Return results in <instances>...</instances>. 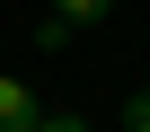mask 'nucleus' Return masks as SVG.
Here are the masks:
<instances>
[{
    "mask_svg": "<svg viewBox=\"0 0 150 132\" xmlns=\"http://www.w3.org/2000/svg\"><path fill=\"white\" fill-rule=\"evenodd\" d=\"M27 132H88V123H80V114H35Z\"/></svg>",
    "mask_w": 150,
    "mask_h": 132,
    "instance_id": "4",
    "label": "nucleus"
},
{
    "mask_svg": "<svg viewBox=\"0 0 150 132\" xmlns=\"http://www.w3.org/2000/svg\"><path fill=\"white\" fill-rule=\"evenodd\" d=\"M124 132H150V88H132V97H124Z\"/></svg>",
    "mask_w": 150,
    "mask_h": 132,
    "instance_id": "3",
    "label": "nucleus"
},
{
    "mask_svg": "<svg viewBox=\"0 0 150 132\" xmlns=\"http://www.w3.org/2000/svg\"><path fill=\"white\" fill-rule=\"evenodd\" d=\"M53 18L62 27H88V18H106V0H53Z\"/></svg>",
    "mask_w": 150,
    "mask_h": 132,
    "instance_id": "2",
    "label": "nucleus"
},
{
    "mask_svg": "<svg viewBox=\"0 0 150 132\" xmlns=\"http://www.w3.org/2000/svg\"><path fill=\"white\" fill-rule=\"evenodd\" d=\"M35 114H44V106H35V88H27L18 71H0V132H27Z\"/></svg>",
    "mask_w": 150,
    "mask_h": 132,
    "instance_id": "1",
    "label": "nucleus"
}]
</instances>
